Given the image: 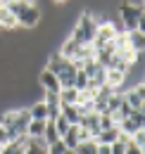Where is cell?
I'll list each match as a JSON object with an SVG mask.
<instances>
[{
	"label": "cell",
	"instance_id": "1",
	"mask_svg": "<svg viewBox=\"0 0 145 154\" xmlns=\"http://www.w3.org/2000/svg\"><path fill=\"white\" fill-rule=\"evenodd\" d=\"M7 7H10V12L14 14V19H17L19 26H24V29H36L40 19H43V12L38 10L34 2H26V0H12V2H7Z\"/></svg>",
	"mask_w": 145,
	"mask_h": 154
},
{
	"label": "cell",
	"instance_id": "2",
	"mask_svg": "<svg viewBox=\"0 0 145 154\" xmlns=\"http://www.w3.org/2000/svg\"><path fill=\"white\" fill-rule=\"evenodd\" d=\"M95 31H98V17H95V12L86 10L76 17V24H74L69 38H74L81 45H91L93 38H95Z\"/></svg>",
	"mask_w": 145,
	"mask_h": 154
},
{
	"label": "cell",
	"instance_id": "3",
	"mask_svg": "<svg viewBox=\"0 0 145 154\" xmlns=\"http://www.w3.org/2000/svg\"><path fill=\"white\" fill-rule=\"evenodd\" d=\"M143 2H133V0H124L119 5V17H121V29L131 31V29H143Z\"/></svg>",
	"mask_w": 145,
	"mask_h": 154
},
{
	"label": "cell",
	"instance_id": "4",
	"mask_svg": "<svg viewBox=\"0 0 145 154\" xmlns=\"http://www.w3.org/2000/svg\"><path fill=\"white\" fill-rule=\"evenodd\" d=\"M124 29L121 26H117L114 21H109V19H105V21H98V31H95V38H93V48L98 50V48H102L105 43H109V40H114V36L117 33H121Z\"/></svg>",
	"mask_w": 145,
	"mask_h": 154
},
{
	"label": "cell",
	"instance_id": "5",
	"mask_svg": "<svg viewBox=\"0 0 145 154\" xmlns=\"http://www.w3.org/2000/svg\"><path fill=\"white\" fill-rule=\"evenodd\" d=\"M121 97L131 109H145V83L140 81L138 85H133L128 90H121Z\"/></svg>",
	"mask_w": 145,
	"mask_h": 154
},
{
	"label": "cell",
	"instance_id": "6",
	"mask_svg": "<svg viewBox=\"0 0 145 154\" xmlns=\"http://www.w3.org/2000/svg\"><path fill=\"white\" fill-rule=\"evenodd\" d=\"M38 85L43 88V90H48V93H60L62 88H60V81L55 76L50 69H43V71H38Z\"/></svg>",
	"mask_w": 145,
	"mask_h": 154
},
{
	"label": "cell",
	"instance_id": "7",
	"mask_svg": "<svg viewBox=\"0 0 145 154\" xmlns=\"http://www.w3.org/2000/svg\"><path fill=\"white\" fill-rule=\"evenodd\" d=\"M126 33V43L133 52H140L143 55V48H145V31L143 29H131V31H124Z\"/></svg>",
	"mask_w": 145,
	"mask_h": 154
},
{
	"label": "cell",
	"instance_id": "8",
	"mask_svg": "<svg viewBox=\"0 0 145 154\" xmlns=\"http://www.w3.org/2000/svg\"><path fill=\"white\" fill-rule=\"evenodd\" d=\"M79 126H83V128L91 133V137H95V135L102 131V128H100V114H98V112H88V114H83Z\"/></svg>",
	"mask_w": 145,
	"mask_h": 154
},
{
	"label": "cell",
	"instance_id": "9",
	"mask_svg": "<svg viewBox=\"0 0 145 154\" xmlns=\"http://www.w3.org/2000/svg\"><path fill=\"white\" fill-rule=\"evenodd\" d=\"M43 102H45V107H48V121H55V119L60 116V109H62L60 95H57V93H48V90H45Z\"/></svg>",
	"mask_w": 145,
	"mask_h": 154
},
{
	"label": "cell",
	"instance_id": "10",
	"mask_svg": "<svg viewBox=\"0 0 145 154\" xmlns=\"http://www.w3.org/2000/svg\"><path fill=\"white\" fill-rule=\"evenodd\" d=\"M126 76L124 71H117V69H105V85L114 88V90H121L124 83H126Z\"/></svg>",
	"mask_w": 145,
	"mask_h": 154
},
{
	"label": "cell",
	"instance_id": "11",
	"mask_svg": "<svg viewBox=\"0 0 145 154\" xmlns=\"http://www.w3.org/2000/svg\"><path fill=\"white\" fill-rule=\"evenodd\" d=\"M17 26H19V24H17V19H14V14L10 12V7L0 2V29H5V31H14Z\"/></svg>",
	"mask_w": 145,
	"mask_h": 154
},
{
	"label": "cell",
	"instance_id": "12",
	"mask_svg": "<svg viewBox=\"0 0 145 154\" xmlns=\"http://www.w3.org/2000/svg\"><path fill=\"white\" fill-rule=\"evenodd\" d=\"M45 123L48 121H38V119H29V123H26V137L29 140H38V137H43V131H45Z\"/></svg>",
	"mask_w": 145,
	"mask_h": 154
},
{
	"label": "cell",
	"instance_id": "13",
	"mask_svg": "<svg viewBox=\"0 0 145 154\" xmlns=\"http://www.w3.org/2000/svg\"><path fill=\"white\" fill-rule=\"evenodd\" d=\"M117 137H119V128H117V126H109V128H102L93 140H95L98 145H112Z\"/></svg>",
	"mask_w": 145,
	"mask_h": 154
},
{
	"label": "cell",
	"instance_id": "14",
	"mask_svg": "<svg viewBox=\"0 0 145 154\" xmlns=\"http://www.w3.org/2000/svg\"><path fill=\"white\" fill-rule=\"evenodd\" d=\"M60 114L64 116V119H67L72 126H79V123H81V116H83V114H81V109H79L76 104H62Z\"/></svg>",
	"mask_w": 145,
	"mask_h": 154
},
{
	"label": "cell",
	"instance_id": "15",
	"mask_svg": "<svg viewBox=\"0 0 145 154\" xmlns=\"http://www.w3.org/2000/svg\"><path fill=\"white\" fill-rule=\"evenodd\" d=\"M79 50H81V43H76L74 38H67L62 43V48H60V55L67 59H76L79 57Z\"/></svg>",
	"mask_w": 145,
	"mask_h": 154
},
{
	"label": "cell",
	"instance_id": "16",
	"mask_svg": "<svg viewBox=\"0 0 145 154\" xmlns=\"http://www.w3.org/2000/svg\"><path fill=\"white\" fill-rule=\"evenodd\" d=\"M67 64H69V59H67V57H62L60 52H53V55L48 57V64H45V69H50L55 76H57V74H60V71H62Z\"/></svg>",
	"mask_w": 145,
	"mask_h": 154
},
{
	"label": "cell",
	"instance_id": "17",
	"mask_svg": "<svg viewBox=\"0 0 145 154\" xmlns=\"http://www.w3.org/2000/svg\"><path fill=\"white\" fill-rule=\"evenodd\" d=\"M29 119H38V121H48V107H45V102L43 100H38V102H34L29 109Z\"/></svg>",
	"mask_w": 145,
	"mask_h": 154
},
{
	"label": "cell",
	"instance_id": "18",
	"mask_svg": "<svg viewBox=\"0 0 145 154\" xmlns=\"http://www.w3.org/2000/svg\"><path fill=\"white\" fill-rule=\"evenodd\" d=\"M76 133H79V126H69L64 133L60 135V140L67 145V149H76V145H79V135Z\"/></svg>",
	"mask_w": 145,
	"mask_h": 154
},
{
	"label": "cell",
	"instance_id": "19",
	"mask_svg": "<svg viewBox=\"0 0 145 154\" xmlns=\"http://www.w3.org/2000/svg\"><path fill=\"white\" fill-rule=\"evenodd\" d=\"M24 154H48V145H45L40 137H38V140H26Z\"/></svg>",
	"mask_w": 145,
	"mask_h": 154
},
{
	"label": "cell",
	"instance_id": "20",
	"mask_svg": "<svg viewBox=\"0 0 145 154\" xmlns=\"http://www.w3.org/2000/svg\"><path fill=\"white\" fill-rule=\"evenodd\" d=\"M57 95H60V102H62V104H76L79 90H76V88H62Z\"/></svg>",
	"mask_w": 145,
	"mask_h": 154
},
{
	"label": "cell",
	"instance_id": "21",
	"mask_svg": "<svg viewBox=\"0 0 145 154\" xmlns=\"http://www.w3.org/2000/svg\"><path fill=\"white\" fill-rule=\"evenodd\" d=\"M76 90H86L88 88V74L83 71V69H76V74H74V85Z\"/></svg>",
	"mask_w": 145,
	"mask_h": 154
},
{
	"label": "cell",
	"instance_id": "22",
	"mask_svg": "<svg viewBox=\"0 0 145 154\" xmlns=\"http://www.w3.org/2000/svg\"><path fill=\"white\" fill-rule=\"evenodd\" d=\"M76 154H98V145H95V140H86V142H79L76 145V149H74Z\"/></svg>",
	"mask_w": 145,
	"mask_h": 154
},
{
	"label": "cell",
	"instance_id": "23",
	"mask_svg": "<svg viewBox=\"0 0 145 154\" xmlns=\"http://www.w3.org/2000/svg\"><path fill=\"white\" fill-rule=\"evenodd\" d=\"M64 152H67V145L62 140H55L48 145V154H64Z\"/></svg>",
	"mask_w": 145,
	"mask_h": 154
},
{
	"label": "cell",
	"instance_id": "24",
	"mask_svg": "<svg viewBox=\"0 0 145 154\" xmlns=\"http://www.w3.org/2000/svg\"><path fill=\"white\" fill-rule=\"evenodd\" d=\"M53 123H55V131H57V135H62L64 131H67V128H69V126H72V123H69V121H67V119H64L62 114L57 116V119H55Z\"/></svg>",
	"mask_w": 145,
	"mask_h": 154
},
{
	"label": "cell",
	"instance_id": "25",
	"mask_svg": "<svg viewBox=\"0 0 145 154\" xmlns=\"http://www.w3.org/2000/svg\"><path fill=\"white\" fill-rule=\"evenodd\" d=\"M131 142H133V145H138V147H143V149H145V128H143V131H136V133L131 135Z\"/></svg>",
	"mask_w": 145,
	"mask_h": 154
},
{
	"label": "cell",
	"instance_id": "26",
	"mask_svg": "<svg viewBox=\"0 0 145 154\" xmlns=\"http://www.w3.org/2000/svg\"><path fill=\"white\" fill-rule=\"evenodd\" d=\"M124 154H145L143 147H138V145H133V142H128L126 149H124Z\"/></svg>",
	"mask_w": 145,
	"mask_h": 154
},
{
	"label": "cell",
	"instance_id": "27",
	"mask_svg": "<svg viewBox=\"0 0 145 154\" xmlns=\"http://www.w3.org/2000/svg\"><path fill=\"white\" fill-rule=\"evenodd\" d=\"M7 142H10V135H7V128H5L2 123H0V147H2V145H7Z\"/></svg>",
	"mask_w": 145,
	"mask_h": 154
},
{
	"label": "cell",
	"instance_id": "28",
	"mask_svg": "<svg viewBox=\"0 0 145 154\" xmlns=\"http://www.w3.org/2000/svg\"><path fill=\"white\" fill-rule=\"evenodd\" d=\"M79 142H86V140H91V133H88V131H86V128H83V126H79Z\"/></svg>",
	"mask_w": 145,
	"mask_h": 154
},
{
	"label": "cell",
	"instance_id": "29",
	"mask_svg": "<svg viewBox=\"0 0 145 154\" xmlns=\"http://www.w3.org/2000/svg\"><path fill=\"white\" fill-rule=\"evenodd\" d=\"M98 145V142H95ZM98 154H109V145H98Z\"/></svg>",
	"mask_w": 145,
	"mask_h": 154
},
{
	"label": "cell",
	"instance_id": "30",
	"mask_svg": "<svg viewBox=\"0 0 145 154\" xmlns=\"http://www.w3.org/2000/svg\"><path fill=\"white\" fill-rule=\"evenodd\" d=\"M55 5H64V2H69V0H53Z\"/></svg>",
	"mask_w": 145,
	"mask_h": 154
},
{
	"label": "cell",
	"instance_id": "31",
	"mask_svg": "<svg viewBox=\"0 0 145 154\" xmlns=\"http://www.w3.org/2000/svg\"><path fill=\"white\" fill-rule=\"evenodd\" d=\"M64 154H76V152H74V149H67V152H64Z\"/></svg>",
	"mask_w": 145,
	"mask_h": 154
},
{
	"label": "cell",
	"instance_id": "32",
	"mask_svg": "<svg viewBox=\"0 0 145 154\" xmlns=\"http://www.w3.org/2000/svg\"><path fill=\"white\" fill-rule=\"evenodd\" d=\"M0 2H2V5H7V2H12V0H0Z\"/></svg>",
	"mask_w": 145,
	"mask_h": 154
}]
</instances>
